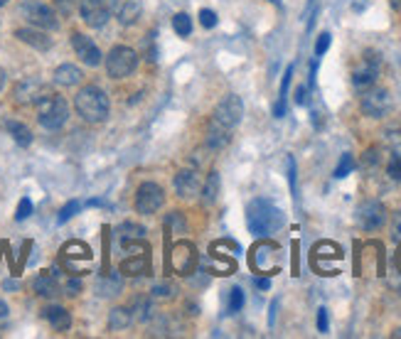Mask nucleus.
<instances>
[{
	"label": "nucleus",
	"instance_id": "obj_22",
	"mask_svg": "<svg viewBox=\"0 0 401 339\" xmlns=\"http://www.w3.org/2000/svg\"><path fill=\"white\" fill-rule=\"evenodd\" d=\"M141 10H143V3L141 0H126L119 10V23L121 25H136L138 18H141Z\"/></svg>",
	"mask_w": 401,
	"mask_h": 339
},
{
	"label": "nucleus",
	"instance_id": "obj_21",
	"mask_svg": "<svg viewBox=\"0 0 401 339\" xmlns=\"http://www.w3.org/2000/svg\"><path fill=\"white\" fill-rule=\"evenodd\" d=\"M32 287L34 293L42 295V298H54V295H59V283L54 278V273H42V276H37L32 281Z\"/></svg>",
	"mask_w": 401,
	"mask_h": 339
},
{
	"label": "nucleus",
	"instance_id": "obj_45",
	"mask_svg": "<svg viewBox=\"0 0 401 339\" xmlns=\"http://www.w3.org/2000/svg\"><path fill=\"white\" fill-rule=\"evenodd\" d=\"M305 101H308V87H298V91H296V104L303 106Z\"/></svg>",
	"mask_w": 401,
	"mask_h": 339
},
{
	"label": "nucleus",
	"instance_id": "obj_12",
	"mask_svg": "<svg viewBox=\"0 0 401 339\" xmlns=\"http://www.w3.org/2000/svg\"><path fill=\"white\" fill-rule=\"evenodd\" d=\"M170 265L178 276H189L197 265V248L187 241H180L172 246V256H170Z\"/></svg>",
	"mask_w": 401,
	"mask_h": 339
},
{
	"label": "nucleus",
	"instance_id": "obj_8",
	"mask_svg": "<svg viewBox=\"0 0 401 339\" xmlns=\"http://www.w3.org/2000/svg\"><path fill=\"white\" fill-rule=\"evenodd\" d=\"M116 10V0H81L79 12L89 28H101L109 23L111 12Z\"/></svg>",
	"mask_w": 401,
	"mask_h": 339
},
{
	"label": "nucleus",
	"instance_id": "obj_42",
	"mask_svg": "<svg viewBox=\"0 0 401 339\" xmlns=\"http://www.w3.org/2000/svg\"><path fill=\"white\" fill-rule=\"evenodd\" d=\"M327 327H330V322H327V310L325 307H320V310H318V329L325 334Z\"/></svg>",
	"mask_w": 401,
	"mask_h": 339
},
{
	"label": "nucleus",
	"instance_id": "obj_19",
	"mask_svg": "<svg viewBox=\"0 0 401 339\" xmlns=\"http://www.w3.org/2000/svg\"><path fill=\"white\" fill-rule=\"evenodd\" d=\"M45 320L50 322L52 329H57V332H67V329L72 327V315H69V310L59 307V305H52V307H47V310H45Z\"/></svg>",
	"mask_w": 401,
	"mask_h": 339
},
{
	"label": "nucleus",
	"instance_id": "obj_46",
	"mask_svg": "<svg viewBox=\"0 0 401 339\" xmlns=\"http://www.w3.org/2000/svg\"><path fill=\"white\" fill-rule=\"evenodd\" d=\"M8 312H10V310H8V305H6V300L0 298V325H3V322H6V320H8Z\"/></svg>",
	"mask_w": 401,
	"mask_h": 339
},
{
	"label": "nucleus",
	"instance_id": "obj_50",
	"mask_svg": "<svg viewBox=\"0 0 401 339\" xmlns=\"http://www.w3.org/2000/svg\"><path fill=\"white\" fill-rule=\"evenodd\" d=\"M396 263H399V268H401V248H399V253H396Z\"/></svg>",
	"mask_w": 401,
	"mask_h": 339
},
{
	"label": "nucleus",
	"instance_id": "obj_17",
	"mask_svg": "<svg viewBox=\"0 0 401 339\" xmlns=\"http://www.w3.org/2000/svg\"><path fill=\"white\" fill-rule=\"evenodd\" d=\"M175 190L183 199H192L200 192V175L195 170H183L175 175Z\"/></svg>",
	"mask_w": 401,
	"mask_h": 339
},
{
	"label": "nucleus",
	"instance_id": "obj_43",
	"mask_svg": "<svg viewBox=\"0 0 401 339\" xmlns=\"http://www.w3.org/2000/svg\"><path fill=\"white\" fill-rule=\"evenodd\" d=\"M377 162H379V150L369 148L367 153H364V165H377Z\"/></svg>",
	"mask_w": 401,
	"mask_h": 339
},
{
	"label": "nucleus",
	"instance_id": "obj_4",
	"mask_svg": "<svg viewBox=\"0 0 401 339\" xmlns=\"http://www.w3.org/2000/svg\"><path fill=\"white\" fill-rule=\"evenodd\" d=\"M241 116H244V104H241V98L229 94V96H224L219 101V106L214 109V116H212V126L217 128H224V131H234L239 126Z\"/></svg>",
	"mask_w": 401,
	"mask_h": 339
},
{
	"label": "nucleus",
	"instance_id": "obj_39",
	"mask_svg": "<svg viewBox=\"0 0 401 339\" xmlns=\"http://www.w3.org/2000/svg\"><path fill=\"white\" fill-rule=\"evenodd\" d=\"M330 42H333V35H330V32H322V35L318 37V42H316V54H318V57H322V54L327 52Z\"/></svg>",
	"mask_w": 401,
	"mask_h": 339
},
{
	"label": "nucleus",
	"instance_id": "obj_5",
	"mask_svg": "<svg viewBox=\"0 0 401 339\" xmlns=\"http://www.w3.org/2000/svg\"><path fill=\"white\" fill-rule=\"evenodd\" d=\"M138 67V54L133 52L131 47H114L106 57V72L114 79H126L136 72Z\"/></svg>",
	"mask_w": 401,
	"mask_h": 339
},
{
	"label": "nucleus",
	"instance_id": "obj_16",
	"mask_svg": "<svg viewBox=\"0 0 401 339\" xmlns=\"http://www.w3.org/2000/svg\"><path fill=\"white\" fill-rule=\"evenodd\" d=\"M15 37L20 42H25V45L40 50V52H45V50L52 47V37L47 35L42 28H20V30H15Z\"/></svg>",
	"mask_w": 401,
	"mask_h": 339
},
{
	"label": "nucleus",
	"instance_id": "obj_31",
	"mask_svg": "<svg viewBox=\"0 0 401 339\" xmlns=\"http://www.w3.org/2000/svg\"><path fill=\"white\" fill-rule=\"evenodd\" d=\"M352 170H355V160H352L350 153H345V155L340 157V165L335 167V177H338V179L347 177V175H350Z\"/></svg>",
	"mask_w": 401,
	"mask_h": 339
},
{
	"label": "nucleus",
	"instance_id": "obj_25",
	"mask_svg": "<svg viewBox=\"0 0 401 339\" xmlns=\"http://www.w3.org/2000/svg\"><path fill=\"white\" fill-rule=\"evenodd\" d=\"M8 131H10L12 140H15L20 148H28V145L32 143V133H30V128L25 126V123L10 121V123H8Z\"/></svg>",
	"mask_w": 401,
	"mask_h": 339
},
{
	"label": "nucleus",
	"instance_id": "obj_37",
	"mask_svg": "<svg viewBox=\"0 0 401 339\" xmlns=\"http://www.w3.org/2000/svg\"><path fill=\"white\" fill-rule=\"evenodd\" d=\"M200 23H202V28H207V30H212V28H217V12L214 10H200Z\"/></svg>",
	"mask_w": 401,
	"mask_h": 339
},
{
	"label": "nucleus",
	"instance_id": "obj_7",
	"mask_svg": "<svg viewBox=\"0 0 401 339\" xmlns=\"http://www.w3.org/2000/svg\"><path fill=\"white\" fill-rule=\"evenodd\" d=\"M360 109L369 118H384L391 111V94L387 89H364L360 101Z\"/></svg>",
	"mask_w": 401,
	"mask_h": 339
},
{
	"label": "nucleus",
	"instance_id": "obj_28",
	"mask_svg": "<svg viewBox=\"0 0 401 339\" xmlns=\"http://www.w3.org/2000/svg\"><path fill=\"white\" fill-rule=\"evenodd\" d=\"M145 270H148V261H145L143 256H141V259H128L121 265V273H126V276H141Z\"/></svg>",
	"mask_w": 401,
	"mask_h": 339
},
{
	"label": "nucleus",
	"instance_id": "obj_53",
	"mask_svg": "<svg viewBox=\"0 0 401 339\" xmlns=\"http://www.w3.org/2000/svg\"><path fill=\"white\" fill-rule=\"evenodd\" d=\"M6 3H8V0H0V8H3V6H6Z\"/></svg>",
	"mask_w": 401,
	"mask_h": 339
},
{
	"label": "nucleus",
	"instance_id": "obj_41",
	"mask_svg": "<svg viewBox=\"0 0 401 339\" xmlns=\"http://www.w3.org/2000/svg\"><path fill=\"white\" fill-rule=\"evenodd\" d=\"M167 226H175L178 231H183V229H185V219H183V214H180V212H172L170 217H167Z\"/></svg>",
	"mask_w": 401,
	"mask_h": 339
},
{
	"label": "nucleus",
	"instance_id": "obj_48",
	"mask_svg": "<svg viewBox=\"0 0 401 339\" xmlns=\"http://www.w3.org/2000/svg\"><path fill=\"white\" fill-rule=\"evenodd\" d=\"M394 239H399L401 241V214L396 217V221H394Z\"/></svg>",
	"mask_w": 401,
	"mask_h": 339
},
{
	"label": "nucleus",
	"instance_id": "obj_36",
	"mask_svg": "<svg viewBox=\"0 0 401 339\" xmlns=\"http://www.w3.org/2000/svg\"><path fill=\"white\" fill-rule=\"evenodd\" d=\"M32 214V201L25 197V199H20V204H17V212H15V219L17 221H25V219Z\"/></svg>",
	"mask_w": 401,
	"mask_h": 339
},
{
	"label": "nucleus",
	"instance_id": "obj_15",
	"mask_svg": "<svg viewBox=\"0 0 401 339\" xmlns=\"http://www.w3.org/2000/svg\"><path fill=\"white\" fill-rule=\"evenodd\" d=\"M276 253H278V246H276V243H271V241L256 243V246H254V251H251L254 270H258V273H274V270H278L274 263H269Z\"/></svg>",
	"mask_w": 401,
	"mask_h": 339
},
{
	"label": "nucleus",
	"instance_id": "obj_6",
	"mask_svg": "<svg viewBox=\"0 0 401 339\" xmlns=\"http://www.w3.org/2000/svg\"><path fill=\"white\" fill-rule=\"evenodd\" d=\"M20 15L28 20L32 28H42V30H54L57 28V15L50 6L40 3V0H25L20 6Z\"/></svg>",
	"mask_w": 401,
	"mask_h": 339
},
{
	"label": "nucleus",
	"instance_id": "obj_3",
	"mask_svg": "<svg viewBox=\"0 0 401 339\" xmlns=\"http://www.w3.org/2000/svg\"><path fill=\"white\" fill-rule=\"evenodd\" d=\"M67 118H69V106L62 96H57V94L50 91L40 104H37V121H40V126L47 128V131H59V128L67 123Z\"/></svg>",
	"mask_w": 401,
	"mask_h": 339
},
{
	"label": "nucleus",
	"instance_id": "obj_47",
	"mask_svg": "<svg viewBox=\"0 0 401 339\" xmlns=\"http://www.w3.org/2000/svg\"><path fill=\"white\" fill-rule=\"evenodd\" d=\"M256 287H261V290H269L271 281H269V278H256Z\"/></svg>",
	"mask_w": 401,
	"mask_h": 339
},
{
	"label": "nucleus",
	"instance_id": "obj_18",
	"mask_svg": "<svg viewBox=\"0 0 401 339\" xmlns=\"http://www.w3.org/2000/svg\"><path fill=\"white\" fill-rule=\"evenodd\" d=\"M121 287H123V281H121L119 273H103L101 278L96 281V293L101 295V298H114V295L121 293Z\"/></svg>",
	"mask_w": 401,
	"mask_h": 339
},
{
	"label": "nucleus",
	"instance_id": "obj_14",
	"mask_svg": "<svg viewBox=\"0 0 401 339\" xmlns=\"http://www.w3.org/2000/svg\"><path fill=\"white\" fill-rule=\"evenodd\" d=\"M47 94L50 89L40 79H25L15 87V101L17 104H40Z\"/></svg>",
	"mask_w": 401,
	"mask_h": 339
},
{
	"label": "nucleus",
	"instance_id": "obj_30",
	"mask_svg": "<svg viewBox=\"0 0 401 339\" xmlns=\"http://www.w3.org/2000/svg\"><path fill=\"white\" fill-rule=\"evenodd\" d=\"M217 192H219V175L212 173L209 175V179H207L205 184V204L209 207V204H214V199H217Z\"/></svg>",
	"mask_w": 401,
	"mask_h": 339
},
{
	"label": "nucleus",
	"instance_id": "obj_33",
	"mask_svg": "<svg viewBox=\"0 0 401 339\" xmlns=\"http://www.w3.org/2000/svg\"><path fill=\"white\" fill-rule=\"evenodd\" d=\"M79 3L81 0H54V6H57V10H59V15H72L74 10H79Z\"/></svg>",
	"mask_w": 401,
	"mask_h": 339
},
{
	"label": "nucleus",
	"instance_id": "obj_49",
	"mask_svg": "<svg viewBox=\"0 0 401 339\" xmlns=\"http://www.w3.org/2000/svg\"><path fill=\"white\" fill-rule=\"evenodd\" d=\"M3 87H6V72L0 69V91H3Z\"/></svg>",
	"mask_w": 401,
	"mask_h": 339
},
{
	"label": "nucleus",
	"instance_id": "obj_35",
	"mask_svg": "<svg viewBox=\"0 0 401 339\" xmlns=\"http://www.w3.org/2000/svg\"><path fill=\"white\" fill-rule=\"evenodd\" d=\"M79 209H81V201H76V199H74V201H69L67 207H64L62 212H59V224H64V221H69V219L74 217V214L79 212Z\"/></svg>",
	"mask_w": 401,
	"mask_h": 339
},
{
	"label": "nucleus",
	"instance_id": "obj_40",
	"mask_svg": "<svg viewBox=\"0 0 401 339\" xmlns=\"http://www.w3.org/2000/svg\"><path fill=\"white\" fill-rule=\"evenodd\" d=\"M387 143L394 148V155H401V133L399 131H391L387 133Z\"/></svg>",
	"mask_w": 401,
	"mask_h": 339
},
{
	"label": "nucleus",
	"instance_id": "obj_34",
	"mask_svg": "<svg viewBox=\"0 0 401 339\" xmlns=\"http://www.w3.org/2000/svg\"><path fill=\"white\" fill-rule=\"evenodd\" d=\"M175 293H178V287L172 285V283H158V285L153 287L155 298H172Z\"/></svg>",
	"mask_w": 401,
	"mask_h": 339
},
{
	"label": "nucleus",
	"instance_id": "obj_11",
	"mask_svg": "<svg viewBox=\"0 0 401 339\" xmlns=\"http://www.w3.org/2000/svg\"><path fill=\"white\" fill-rule=\"evenodd\" d=\"M377 76H379V57L374 52H367L362 57V62L355 67V72H352V84H355V89L364 91V89L374 87Z\"/></svg>",
	"mask_w": 401,
	"mask_h": 339
},
{
	"label": "nucleus",
	"instance_id": "obj_51",
	"mask_svg": "<svg viewBox=\"0 0 401 339\" xmlns=\"http://www.w3.org/2000/svg\"><path fill=\"white\" fill-rule=\"evenodd\" d=\"M391 6H394V8H401V0H391Z\"/></svg>",
	"mask_w": 401,
	"mask_h": 339
},
{
	"label": "nucleus",
	"instance_id": "obj_29",
	"mask_svg": "<svg viewBox=\"0 0 401 339\" xmlns=\"http://www.w3.org/2000/svg\"><path fill=\"white\" fill-rule=\"evenodd\" d=\"M172 30H175L180 37H187L189 32H192V20H189L187 12H178V15L172 18Z\"/></svg>",
	"mask_w": 401,
	"mask_h": 339
},
{
	"label": "nucleus",
	"instance_id": "obj_26",
	"mask_svg": "<svg viewBox=\"0 0 401 339\" xmlns=\"http://www.w3.org/2000/svg\"><path fill=\"white\" fill-rule=\"evenodd\" d=\"M133 320L138 322H148L150 317H153V305H150L148 298H138L136 303H133Z\"/></svg>",
	"mask_w": 401,
	"mask_h": 339
},
{
	"label": "nucleus",
	"instance_id": "obj_20",
	"mask_svg": "<svg viewBox=\"0 0 401 339\" xmlns=\"http://www.w3.org/2000/svg\"><path fill=\"white\" fill-rule=\"evenodd\" d=\"M81 69L76 64H59L57 69H54V81H57L59 87H76L81 81Z\"/></svg>",
	"mask_w": 401,
	"mask_h": 339
},
{
	"label": "nucleus",
	"instance_id": "obj_9",
	"mask_svg": "<svg viewBox=\"0 0 401 339\" xmlns=\"http://www.w3.org/2000/svg\"><path fill=\"white\" fill-rule=\"evenodd\" d=\"M387 221V207L377 199H367L362 201L357 207V224L364 231H377L382 229Z\"/></svg>",
	"mask_w": 401,
	"mask_h": 339
},
{
	"label": "nucleus",
	"instance_id": "obj_44",
	"mask_svg": "<svg viewBox=\"0 0 401 339\" xmlns=\"http://www.w3.org/2000/svg\"><path fill=\"white\" fill-rule=\"evenodd\" d=\"M64 290H67V295H79V290H81V283L76 281H67V285H64Z\"/></svg>",
	"mask_w": 401,
	"mask_h": 339
},
{
	"label": "nucleus",
	"instance_id": "obj_27",
	"mask_svg": "<svg viewBox=\"0 0 401 339\" xmlns=\"http://www.w3.org/2000/svg\"><path fill=\"white\" fill-rule=\"evenodd\" d=\"M143 234H145V229H143V226H138V224H123L119 229V236H121V241H123V243L143 241Z\"/></svg>",
	"mask_w": 401,
	"mask_h": 339
},
{
	"label": "nucleus",
	"instance_id": "obj_32",
	"mask_svg": "<svg viewBox=\"0 0 401 339\" xmlns=\"http://www.w3.org/2000/svg\"><path fill=\"white\" fill-rule=\"evenodd\" d=\"M244 307V290L241 287H232L229 290V315L239 312Z\"/></svg>",
	"mask_w": 401,
	"mask_h": 339
},
{
	"label": "nucleus",
	"instance_id": "obj_2",
	"mask_svg": "<svg viewBox=\"0 0 401 339\" xmlns=\"http://www.w3.org/2000/svg\"><path fill=\"white\" fill-rule=\"evenodd\" d=\"M74 109L86 123H101L109 116V96L99 87H84L74 96Z\"/></svg>",
	"mask_w": 401,
	"mask_h": 339
},
{
	"label": "nucleus",
	"instance_id": "obj_13",
	"mask_svg": "<svg viewBox=\"0 0 401 339\" xmlns=\"http://www.w3.org/2000/svg\"><path fill=\"white\" fill-rule=\"evenodd\" d=\"M72 47H74L76 57H79L86 67H99V64H101V50L94 45L92 37L74 32V35H72Z\"/></svg>",
	"mask_w": 401,
	"mask_h": 339
},
{
	"label": "nucleus",
	"instance_id": "obj_38",
	"mask_svg": "<svg viewBox=\"0 0 401 339\" xmlns=\"http://www.w3.org/2000/svg\"><path fill=\"white\" fill-rule=\"evenodd\" d=\"M387 173L394 182H401V155H394L389 160V167H387Z\"/></svg>",
	"mask_w": 401,
	"mask_h": 339
},
{
	"label": "nucleus",
	"instance_id": "obj_10",
	"mask_svg": "<svg viewBox=\"0 0 401 339\" xmlns=\"http://www.w3.org/2000/svg\"><path fill=\"white\" fill-rule=\"evenodd\" d=\"M163 201H165V195H163L161 184L143 182L141 187H138V192H136V209H138V214H145V217H150V214H155L158 209L163 207Z\"/></svg>",
	"mask_w": 401,
	"mask_h": 339
},
{
	"label": "nucleus",
	"instance_id": "obj_52",
	"mask_svg": "<svg viewBox=\"0 0 401 339\" xmlns=\"http://www.w3.org/2000/svg\"><path fill=\"white\" fill-rule=\"evenodd\" d=\"M394 337H401V329H396V332H394Z\"/></svg>",
	"mask_w": 401,
	"mask_h": 339
},
{
	"label": "nucleus",
	"instance_id": "obj_23",
	"mask_svg": "<svg viewBox=\"0 0 401 339\" xmlns=\"http://www.w3.org/2000/svg\"><path fill=\"white\" fill-rule=\"evenodd\" d=\"M229 138H232L229 131H224V128H217L209 123V128H207V145H209V148L222 150L224 145L229 143Z\"/></svg>",
	"mask_w": 401,
	"mask_h": 339
},
{
	"label": "nucleus",
	"instance_id": "obj_1",
	"mask_svg": "<svg viewBox=\"0 0 401 339\" xmlns=\"http://www.w3.org/2000/svg\"><path fill=\"white\" fill-rule=\"evenodd\" d=\"M286 224V217L276 204L266 199H254L247 207V226L251 234L256 236H269L274 231H278Z\"/></svg>",
	"mask_w": 401,
	"mask_h": 339
},
{
	"label": "nucleus",
	"instance_id": "obj_24",
	"mask_svg": "<svg viewBox=\"0 0 401 339\" xmlns=\"http://www.w3.org/2000/svg\"><path fill=\"white\" fill-rule=\"evenodd\" d=\"M133 322V312L126 310V307H114L109 315V327L111 329H126L131 327Z\"/></svg>",
	"mask_w": 401,
	"mask_h": 339
}]
</instances>
